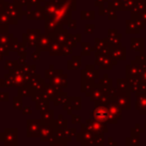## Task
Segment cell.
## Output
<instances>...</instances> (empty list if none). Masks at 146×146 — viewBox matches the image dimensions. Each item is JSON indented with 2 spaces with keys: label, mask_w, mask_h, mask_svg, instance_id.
<instances>
[{
  "label": "cell",
  "mask_w": 146,
  "mask_h": 146,
  "mask_svg": "<svg viewBox=\"0 0 146 146\" xmlns=\"http://www.w3.org/2000/svg\"><path fill=\"white\" fill-rule=\"evenodd\" d=\"M0 141L5 146H17L18 145V129L6 128L4 132L0 133Z\"/></svg>",
  "instance_id": "cell-1"
},
{
  "label": "cell",
  "mask_w": 146,
  "mask_h": 146,
  "mask_svg": "<svg viewBox=\"0 0 146 146\" xmlns=\"http://www.w3.org/2000/svg\"><path fill=\"white\" fill-rule=\"evenodd\" d=\"M41 126H42L41 119H27L26 120V136L28 138L39 137Z\"/></svg>",
  "instance_id": "cell-2"
},
{
  "label": "cell",
  "mask_w": 146,
  "mask_h": 146,
  "mask_svg": "<svg viewBox=\"0 0 146 146\" xmlns=\"http://www.w3.org/2000/svg\"><path fill=\"white\" fill-rule=\"evenodd\" d=\"M55 137V128L53 124H42L40 129V139L41 142L51 141Z\"/></svg>",
  "instance_id": "cell-3"
},
{
  "label": "cell",
  "mask_w": 146,
  "mask_h": 146,
  "mask_svg": "<svg viewBox=\"0 0 146 146\" xmlns=\"http://www.w3.org/2000/svg\"><path fill=\"white\" fill-rule=\"evenodd\" d=\"M60 88L50 87V86H44V88H42V92L44 98L48 100H54L56 98V96L59 94Z\"/></svg>",
  "instance_id": "cell-4"
},
{
  "label": "cell",
  "mask_w": 146,
  "mask_h": 146,
  "mask_svg": "<svg viewBox=\"0 0 146 146\" xmlns=\"http://www.w3.org/2000/svg\"><path fill=\"white\" fill-rule=\"evenodd\" d=\"M40 113L42 124H52L54 121V110H44V111H40Z\"/></svg>",
  "instance_id": "cell-5"
},
{
  "label": "cell",
  "mask_w": 146,
  "mask_h": 146,
  "mask_svg": "<svg viewBox=\"0 0 146 146\" xmlns=\"http://www.w3.org/2000/svg\"><path fill=\"white\" fill-rule=\"evenodd\" d=\"M35 90H33L32 87L29 86H22V87L18 88V96H21V98H31L33 94H34Z\"/></svg>",
  "instance_id": "cell-6"
},
{
  "label": "cell",
  "mask_w": 146,
  "mask_h": 146,
  "mask_svg": "<svg viewBox=\"0 0 146 146\" xmlns=\"http://www.w3.org/2000/svg\"><path fill=\"white\" fill-rule=\"evenodd\" d=\"M49 106H50V102L46 98H42L40 100H37L36 104H35V108H36V110H39V111L48 110Z\"/></svg>",
  "instance_id": "cell-7"
},
{
  "label": "cell",
  "mask_w": 146,
  "mask_h": 146,
  "mask_svg": "<svg viewBox=\"0 0 146 146\" xmlns=\"http://www.w3.org/2000/svg\"><path fill=\"white\" fill-rule=\"evenodd\" d=\"M52 124L55 129H58V128L65 129L66 126H67V120L63 118V115H59L58 118L55 119V120L53 121Z\"/></svg>",
  "instance_id": "cell-8"
},
{
  "label": "cell",
  "mask_w": 146,
  "mask_h": 146,
  "mask_svg": "<svg viewBox=\"0 0 146 146\" xmlns=\"http://www.w3.org/2000/svg\"><path fill=\"white\" fill-rule=\"evenodd\" d=\"M13 108L17 110H22L23 108V100L21 96H15L13 98Z\"/></svg>",
  "instance_id": "cell-9"
},
{
  "label": "cell",
  "mask_w": 146,
  "mask_h": 146,
  "mask_svg": "<svg viewBox=\"0 0 146 146\" xmlns=\"http://www.w3.org/2000/svg\"><path fill=\"white\" fill-rule=\"evenodd\" d=\"M67 100V94H58L56 96V98L54 100V104L55 106H60L62 104H65V102Z\"/></svg>",
  "instance_id": "cell-10"
},
{
  "label": "cell",
  "mask_w": 146,
  "mask_h": 146,
  "mask_svg": "<svg viewBox=\"0 0 146 146\" xmlns=\"http://www.w3.org/2000/svg\"><path fill=\"white\" fill-rule=\"evenodd\" d=\"M65 141L66 140H64V139H60V138H57V137H54V138L50 141V146H67Z\"/></svg>",
  "instance_id": "cell-11"
},
{
  "label": "cell",
  "mask_w": 146,
  "mask_h": 146,
  "mask_svg": "<svg viewBox=\"0 0 146 146\" xmlns=\"http://www.w3.org/2000/svg\"><path fill=\"white\" fill-rule=\"evenodd\" d=\"M42 98H44V96H43L42 90H36V92H34V94L31 96V100H32L33 102H36L37 100H42Z\"/></svg>",
  "instance_id": "cell-12"
},
{
  "label": "cell",
  "mask_w": 146,
  "mask_h": 146,
  "mask_svg": "<svg viewBox=\"0 0 146 146\" xmlns=\"http://www.w3.org/2000/svg\"><path fill=\"white\" fill-rule=\"evenodd\" d=\"M9 100V94L5 92H0V102H7Z\"/></svg>",
  "instance_id": "cell-13"
},
{
  "label": "cell",
  "mask_w": 146,
  "mask_h": 146,
  "mask_svg": "<svg viewBox=\"0 0 146 146\" xmlns=\"http://www.w3.org/2000/svg\"><path fill=\"white\" fill-rule=\"evenodd\" d=\"M31 113H32L31 106H24L22 108V114H24V115H30Z\"/></svg>",
  "instance_id": "cell-14"
},
{
  "label": "cell",
  "mask_w": 146,
  "mask_h": 146,
  "mask_svg": "<svg viewBox=\"0 0 146 146\" xmlns=\"http://www.w3.org/2000/svg\"><path fill=\"white\" fill-rule=\"evenodd\" d=\"M77 121H80V117L77 115H73V122H77Z\"/></svg>",
  "instance_id": "cell-15"
}]
</instances>
